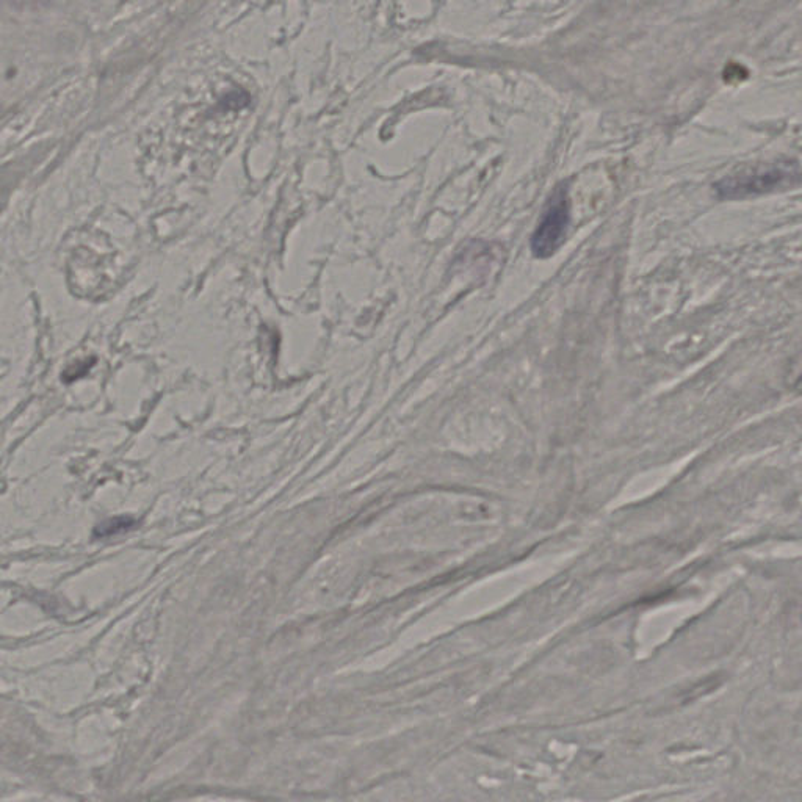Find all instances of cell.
<instances>
[{
    "mask_svg": "<svg viewBox=\"0 0 802 802\" xmlns=\"http://www.w3.org/2000/svg\"><path fill=\"white\" fill-rule=\"evenodd\" d=\"M802 184V165L795 162L774 163L732 174L716 184L721 198L738 199L776 192Z\"/></svg>",
    "mask_w": 802,
    "mask_h": 802,
    "instance_id": "6da1fadb",
    "label": "cell"
},
{
    "mask_svg": "<svg viewBox=\"0 0 802 802\" xmlns=\"http://www.w3.org/2000/svg\"><path fill=\"white\" fill-rule=\"evenodd\" d=\"M135 525H137V521H134L132 517H113V519H107V521L98 525L94 530V536L96 538H107V536L121 535V533H127L132 530Z\"/></svg>",
    "mask_w": 802,
    "mask_h": 802,
    "instance_id": "3957f363",
    "label": "cell"
},
{
    "mask_svg": "<svg viewBox=\"0 0 802 802\" xmlns=\"http://www.w3.org/2000/svg\"><path fill=\"white\" fill-rule=\"evenodd\" d=\"M569 220L568 190L560 187L550 196L546 214L533 234L532 251L536 257H550L560 248L568 231Z\"/></svg>",
    "mask_w": 802,
    "mask_h": 802,
    "instance_id": "7a4b0ae2",
    "label": "cell"
}]
</instances>
